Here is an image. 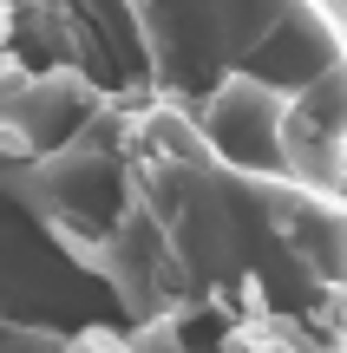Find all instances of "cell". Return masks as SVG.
Masks as SVG:
<instances>
[{"label":"cell","instance_id":"1","mask_svg":"<svg viewBox=\"0 0 347 353\" xmlns=\"http://www.w3.org/2000/svg\"><path fill=\"white\" fill-rule=\"evenodd\" d=\"M197 125H204L217 170L249 176V183L282 176V92H269L262 79H249V72L217 79Z\"/></svg>","mask_w":347,"mask_h":353},{"label":"cell","instance_id":"2","mask_svg":"<svg viewBox=\"0 0 347 353\" xmlns=\"http://www.w3.org/2000/svg\"><path fill=\"white\" fill-rule=\"evenodd\" d=\"M138 144L157 157L164 170H217V157H210L204 144V125H197V112H184V105H151V112L138 118Z\"/></svg>","mask_w":347,"mask_h":353},{"label":"cell","instance_id":"3","mask_svg":"<svg viewBox=\"0 0 347 353\" xmlns=\"http://www.w3.org/2000/svg\"><path fill=\"white\" fill-rule=\"evenodd\" d=\"M7 46H13V0H0V59H7Z\"/></svg>","mask_w":347,"mask_h":353},{"label":"cell","instance_id":"4","mask_svg":"<svg viewBox=\"0 0 347 353\" xmlns=\"http://www.w3.org/2000/svg\"><path fill=\"white\" fill-rule=\"evenodd\" d=\"M335 203L347 210V144H341V183H335Z\"/></svg>","mask_w":347,"mask_h":353}]
</instances>
